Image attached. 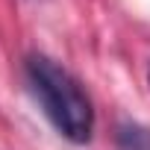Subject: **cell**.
<instances>
[{
    "instance_id": "2",
    "label": "cell",
    "mask_w": 150,
    "mask_h": 150,
    "mask_svg": "<svg viewBox=\"0 0 150 150\" xmlns=\"http://www.w3.org/2000/svg\"><path fill=\"white\" fill-rule=\"evenodd\" d=\"M118 147L121 150H150V129L141 124H121L118 127Z\"/></svg>"
},
{
    "instance_id": "3",
    "label": "cell",
    "mask_w": 150,
    "mask_h": 150,
    "mask_svg": "<svg viewBox=\"0 0 150 150\" xmlns=\"http://www.w3.org/2000/svg\"><path fill=\"white\" fill-rule=\"evenodd\" d=\"M147 86H150V65H147Z\"/></svg>"
},
{
    "instance_id": "1",
    "label": "cell",
    "mask_w": 150,
    "mask_h": 150,
    "mask_svg": "<svg viewBox=\"0 0 150 150\" xmlns=\"http://www.w3.org/2000/svg\"><path fill=\"white\" fill-rule=\"evenodd\" d=\"M24 77L30 86V94L41 106L44 118L53 124V129L74 141L86 144L94 132V106L86 88L77 83L74 74H68L59 62H53L44 53H33L24 62Z\"/></svg>"
}]
</instances>
